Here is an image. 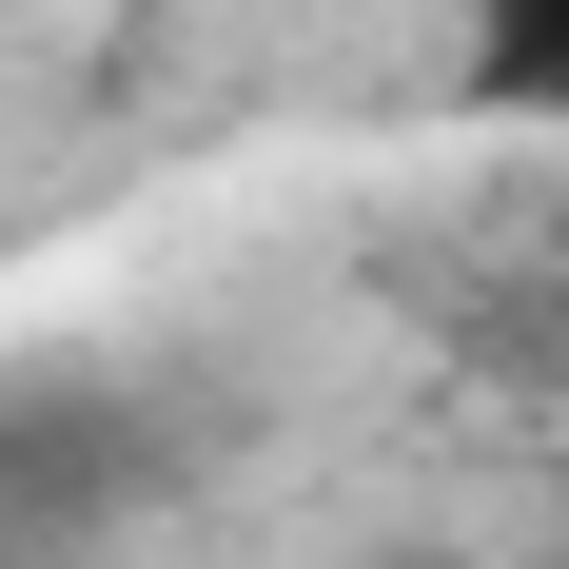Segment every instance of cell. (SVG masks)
<instances>
[{
  "label": "cell",
  "mask_w": 569,
  "mask_h": 569,
  "mask_svg": "<svg viewBox=\"0 0 569 569\" xmlns=\"http://www.w3.org/2000/svg\"><path fill=\"white\" fill-rule=\"evenodd\" d=\"M471 79L511 118H569V0H471Z\"/></svg>",
  "instance_id": "6da1fadb"
}]
</instances>
